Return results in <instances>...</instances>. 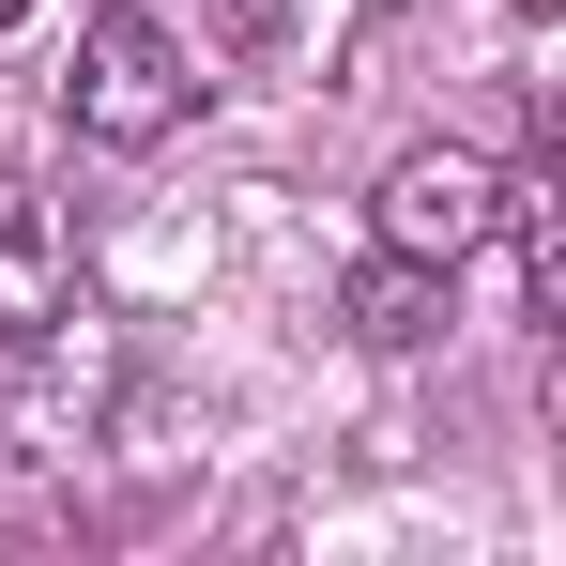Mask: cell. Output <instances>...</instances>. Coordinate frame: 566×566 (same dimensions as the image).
Listing matches in <instances>:
<instances>
[{"mask_svg": "<svg viewBox=\"0 0 566 566\" xmlns=\"http://www.w3.org/2000/svg\"><path fill=\"white\" fill-rule=\"evenodd\" d=\"M77 306V245H62V214L31 185H0V353L31 337V322H62Z\"/></svg>", "mask_w": 566, "mask_h": 566, "instance_id": "cell-3", "label": "cell"}, {"mask_svg": "<svg viewBox=\"0 0 566 566\" xmlns=\"http://www.w3.org/2000/svg\"><path fill=\"white\" fill-rule=\"evenodd\" d=\"M490 214H505V169H490V154H460V138H413V154L368 185V245L429 261V276H460L474 245H490Z\"/></svg>", "mask_w": 566, "mask_h": 566, "instance_id": "cell-2", "label": "cell"}, {"mask_svg": "<svg viewBox=\"0 0 566 566\" xmlns=\"http://www.w3.org/2000/svg\"><path fill=\"white\" fill-rule=\"evenodd\" d=\"M199 107V62L169 15H138V0H107L93 31H77V77H62V123L93 138V154H169Z\"/></svg>", "mask_w": 566, "mask_h": 566, "instance_id": "cell-1", "label": "cell"}, {"mask_svg": "<svg viewBox=\"0 0 566 566\" xmlns=\"http://www.w3.org/2000/svg\"><path fill=\"white\" fill-rule=\"evenodd\" d=\"M490 245H521L536 306H566V169H552V154H521V169H505V214H490Z\"/></svg>", "mask_w": 566, "mask_h": 566, "instance_id": "cell-5", "label": "cell"}, {"mask_svg": "<svg viewBox=\"0 0 566 566\" xmlns=\"http://www.w3.org/2000/svg\"><path fill=\"white\" fill-rule=\"evenodd\" d=\"M0 31H31V0H0Z\"/></svg>", "mask_w": 566, "mask_h": 566, "instance_id": "cell-7", "label": "cell"}, {"mask_svg": "<svg viewBox=\"0 0 566 566\" xmlns=\"http://www.w3.org/2000/svg\"><path fill=\"white\" fill-rule=\"evenodd\" d=\"M230 15V46H291V0H214Z\"/></svg>", "mask_w": 566, "mask_h": 566, "instance_id": "cell-6", "label": "cell"}, {"mask_svg": "<svg viewBox=\"0 0 566 566\" xmlns=\"http://www.w3.org/2000/svg\"><path fill=\"white\" fill-rule=\"evenodd\" d=\"M337 322H353L368 353H429V337H444V276L398 261V245H368V261L337 276Z\"/></svg>", "mask_w": 566, "mask_h": 566, "instance_id": "cell-4", "label": "cell"}]
</instances>
